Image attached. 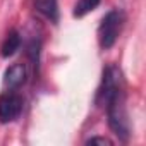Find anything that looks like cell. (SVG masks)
Listing matches in <instances>:
<instances>
[{"label": "cell", "instance_id": "6da1fadb", "mask_svg": "<svg viewBox=\"0 0 146 146\" xmlns=\"http://www.w3.org/2000/svg\"><path fill=\"white\" fill-rule=\"evenodd\" d=\"M96 103L105 107L108 125L113 134L122 143H127L131 137V125L125 107V83L122 70L117 65H108L103 69L102 83L96 93Z\"/></svg>", "mask_w": 146, "mask_h": 146}, {"label": "cell", "instance_id": "ba28073f", "mask_svg": "<svg viewBox=\"0 0 146 146\" xmlns=\"http://www.w3.org/2000/svg\"><path fill=\"white\" fill-rule=\"evenodd\" d=\"M86 144H113V141L105 136H93L86 141Z\"/></svg>", "mask_w": 146, "mask_h": 146}, {"label": "cell", "instance_id": "3957f363", "mask_svg": "<svg viewBox=\"0 0 146 146\" xmlns=\"http://www.w3.org/2000/svg\"><path fill=\"white\" fill-rule=\"evenodd\" d=\"M24 100L16 90H5L0 95V124H11L23 113Z\"/></svg>", "mask_w": 146, "mask_h": 146}, {"label": "cell", "instance_id": "7a4b0ae2", "mask_svg": "<svg viewBox=\"0 0 146 146\" xmlns=\"http://www.w3.org/2000/svg\"><path fill=\"white\" fill-rule=\"evenodd\" d=\"M124 23H125V16L120 9H112L103 16L98 26V43L102 50H110L117 43Z\"/></svg>", "mask_w": 146, "mask_h": 146}, {"label": "cell", "instance_id": "5b68a950", "mask_svg": "<svg viewBox=\"0 0 146 146\" xmlns=\"http://www.w3.org/2000/svg\"><path fill=\"white\" fill-rule=\"evenodd\" d=\"M33 7L46 21H50L53 24L58 23L60 12H58V2L57 0H33Z\"/></svg>", "mask_w": 146, "mask_h": 146}, {"label": "cell", "instance_id": "52a82bcc", "mask_svg": "<svg viewBox=\"0 0 146 146\" xmlns=\"http://www.w3.org/2000/svg\"><path fill=\"white\" fill-rule=\"evenodd\" d=\"M100 2L102 0H78L74 4V9H72V16L76 19H81L86 14H90L91 11H95L100 5Z\"/></svg>", "mask_w": 146, "mask_h": 146}, {"label": "cell", "instance_id": "277c9868", "mask_svg": "<svg viewBox=\"0 0 146 146\" xmlns=\"http://www.w3.org/2000/svg\"><path fill=\"white\" fill-rule=\"evenodd\" d=\"M28 81V69L24 64H12L11 67L5 69L2 84L5 90H19L24 83Z\"/></svg>", "mask_w": 146, "mask_h": 146}, {"label": "cell", "instance_id": "8992f818", "mask_svg": "<svg viewBox=\"0 0 146 146\" xmlns=\"http://www.w3.org/2000/svg\"><path fill=\"white\" fill-rule=\"evenodd\" d=\"M21 43H23V40H21L19 31L11 29V31L5 35L4 41H2V46H0V55H2L4 58L12 57V55H14V53L21 48Z\"/></svg>", "mask_w": 146, "mask_h": 146}]
</instances>
